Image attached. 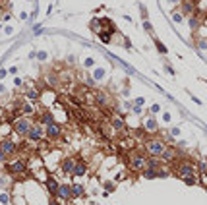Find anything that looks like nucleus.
<instances>
[{"mask_svg": "<svg viewBox=\"0 0 207 205\" xmlns=\"http://www.w3.org/2000/svg\"><path fill=\"white\" fill-rule=\"evenodd\" d=\"M6 172L12 176V178H24V176H29V166H27V161L24 157H14V159H8L6 163Z\"/></svg>", "mask_w": 207, "mask_h": 205, "instance_id": "nucleus-1", "label": "nucleus"}, {"mask_svg": "<svg viewBox=\"0 0 207 205\" xmlns=\"http://www.w3.org/2000/svg\"><path fill=\"white\" fill-rule=\"evenodd\" d=\"M126 161H128V168L134 172H141L147 166V155L145 151H137V149H130L126 153Z\"/></svg>", "mask_w": 207, "mask_h": 205, "instance_id": "nucleus-2", "label": "nucleus"}, {"mask_svg": "<svg viewBox=\"0 0 207 205\" xmlns=\"http://www.w3.org/2000/svg\"><path fill=\"white\" fill-rule=\"evenodd\" d=\"M31 128H33V120L27 118V116H18V118L12 120V130H14V134L19 135V138H27Z\"/></svg>", "mask_w": 207, "mask_h": 205, "instance_id": "nucleus-3", "label": "nucleus"}, {"mask_svg": "<svg viewBox=\"0 0 207 205\" xmlns=\"http://www.w3.org/2000/svg\"><path fill=\"white\" fill-rule=\"evenodd\" d=\"M165 149H167V143H165L163 139H159V138L147 139L145 145H143V151H145L147 157H161Z\"/></svg>", "mask_w": 207, "mask_h": 205, "instance_id": "nucleus-4", "label": "nucleus"}, {"mask_svg": "<svg viewBox=\"0 0 207 205\" xmlns=\"http://www.w3.org/2000/svg\"><path fill=\"white\" fill-rule=\"evenodd\" d=\"M174 170H176V176L178 178H190V176H198V166L195 165H192V163H188V161H176V166H174Z\"/></svg>", "mask_w": 207, "mask_h": 205, "instance_id": "nucleus-5", "label": "nucleus"}, {"mask_svg": "<svg viewBox=\"0 0 207 205\" xmlns=\"http://www.w3.org/2000/svg\"><path fill=\"white\" fill-rule=\"evenodd\" d=\"M0 151H2L6 157L18 155V151H19V147H18V141H16V139H12V135H10V138H4V139H0Z\"/></svg>", "mask_w": 207, "mask_h": 205, "instance_id": "nucleus-6", "label": "nucleus"}, {"mask_svg": "<svg viewBox=\"0 0 207 205\" xmlns=\"http://www.w3.org/2000/svg\"><path fill=\"white\" fill-rule=\"evenodd\" d=\"M45 138V128H43V124H33V128L29 130L27 134V141L33 143V145H39Z\"/></svg>", "mask_w": 207, "mask_h": 205, "instance_id": "nucleus-7", "label": "nucleus"}, {"mask_svg": "<svg viewBox=\"0 0 207 205\" xmlns=\"http://www.w3.org/2000/svg\"><path fill=\"white\" fill-rule=\"evenodd\" d=\"M60 135H62V126L58 122H54V124H50V126L45 128V138H47L49 141H58Z\"/></svg>", "mask_w": 207, "mask_h": 205, "instance_id": "nucleus-8", "label": "nucleus"}, {"mask_svg": "<svg viewBox=\"0 0 207 205\" xmlns=\"http://www.w3.org/2000/svg\"><path fill=\"white\" fill-rule=\"evenodd\" d=\"M159 159H161L165 165H170V163H174V161H178V159H180V153H178V149H174V147H168V145H167V149L163 151V155H161Z\"/></svg>", "mask_w": 207, "mask_h": 205, "instance_id": "nucleus-9", "label": "nucleus"}, {"mask_svg": "<svg viewBox=\"0 0 207 205\" xmlns=\"http://www.w3.org/2000/svg\"><path fill=\"white\" fill-rule=\"evenodd\" d=\"M109 124H110V128L116 132V134H120V135H124L126 132H128V128H126V120H124L122 116H118V114H116V116H112Z\"/></svg>", "mask_w": 207, "mask_h": 205, "instance_id": "nucleus-10", "label": "nucleus"}, {"mask_svg": "<svg viewBox=\"0 0 207 205\" xmlns=\"http://www.w3.org/2000/svg\"><path fill=\"white\" fill-rule=\"evenodd\" d=\"M109 103H110V99H109V93H105V91H95V105L99 107V108H109Z\"/></svg>", "mask_w": 207, "mask_h": 205, "instance_id": "nucleus-11", "label": "nucleus"}, {"mask_svg": "<svg viewBox=\"0 0 207 205\" xmlns=\"http://www.w3.org/2000/svg\"><path fill=\"white\" fill-rule=\"evenodd\" d=\"M56 199H72V184H60L58 192H56Z\"/></svg>", "mask_w": 207, "mask_h": 205, "instance_id": "nucleus-12", "label": "nucleus"}, {"mask_svg": "<svg viewBox=\"0 0 207 205\" xmlns=\"http://www.w3.org/2000/svg\"><path fill=\"white\" fill-rule=\"evenodd\" d=\"M74 165H76V159L74 157H64L62 163H60V170L64 174H72L74 172Z\"/></svg>", "mask_w": 207, "mask_h": 205, "instance_id": "nucleus-13", "label": "nucleus"}, {"mask_svg": "<svg viewBox=\"0 0 207 205\" xmlns=\"http://www.w3.org/2000/svg\"><path fill=\"white\" fill-rule=\"evenodd\" d=\"M87 170H89L87 163L82 161V159H76V165H74V172H72V174H74V176H85Z\"/></svg>", "mask_w": 207, "mask_h": 205, "instance_id": "nucleus-14", "label": "nucleus"}, {"mask_svg": "<svg viewBox=\"0 0 207 205\" xmlns=\"http://www.w3.org/2000/svg\"><path fill=\"white\" fill-rule=\"evenodd\" d=\"M54 122H56V116L52 114V110H43L39 114V124H45V128L54 124Z\"/></svg>", "mask_w": 207, "mask_h": 205, "instance_id": "nucleus-15", "label": "nucleus"}, {"mask_svg": "<svg viewBox=\"0 0 207 205\" xmlns=\"http://www.w3.org/2000/svg\"><path fill=\"white\" fill-rule=\"evenodd\" d=\"M143 130H145V134H157V132H159L157 120H155V118H147V120L143 122Z\"/></svg>", "mask_w": 207, "mask_h": 205, "instance_id": "nucleus-16", "label": "nucleus"}, {"mask_svg": "<svg viewBox=\"0 0 207 205\" xmlns=\"http://www.w3.org/2000/svg\"><path fill=\"white\" fill-rule=\"evenodd\" d=\"M195 12V4L194 0H182V16H190Z\"/></svg>", "mask_w": 207, "mask_h": 205, "instance_id": "nucleus-17", "label": "nucleus"}, {"mask_svg": "<svg viewBox=\"0 0 207 205\" xmlns=\"http://www.w3.org/2000/svg\"><path fill=\"white\" fill-rule=\"evenodd\" d=\"M12 134V122H0V139L10 138Z\"/></svg>", "mask_w": 207, "mask_h": 205, "instance_id": "nucleus-18", "label": "nucleus"}, {"mask_svg": "<svg viewBox=\"0 0 207 205\" xmlns=\"http://www.w3.org/2000/svg\"><path fill=\"white\" fill-rule=\"evenodd\" d=\"M45 186H47V190H49V193H50V196H52V197H56V192H58V186H60L58 182H56L54 178H49Z\"/></svg>", "mask_w": 207, "mask_h": 205, "instance_id": "nucleus-19", "label": "nucleus"}, {"mask_svg": "<svg viewBox=\"0 0 207 205\" xmlns=\"http://www.w3.org/2000/svg\"><path fill=\"white\" fill-rule=\"evenodd\" d=\"M25 99L27 101H39V97H41V93H39V89H33V87H29V89H25Z\"/></svg>", "mask_w": 207, "mask_h": 205, "instance_id": "nucleus-20", "label": "nucleus"}, {"mask_svg": "<svg viewBox=\"0 0 207 205\" xmlns=\"http://www.w3.org/2000/svg\"><path fill=\"white\" fill-rule=\"evenodd\" d=\"M165 163L159 157H147V168H161Z\"/></svg>", "mask_w": 207, "mask_h": 205, "instance_id": "nucleus-21", "label": "nucleus"}, {"mask_svg": "<svg viewBox=\"0 0 207 205\" xmlns=\"http://www.w3.org/2000/svg\"><path fill=\"white\" fill-rule=\"evenodd\" d=\"M85 193L83 184H72V197H82Z\"/></svg>", "mask_w": 207, "mask_h": 205, "instance_id": "nucleus-22", "label": "nucleus"}, {"mask_svg": "<svg viewBox=\"0 0 207 205\" xmlns=\"http://www.w3.org/2000/svg\"><path fill=\"white\" fill-rule=\"evenodd\" d=\"M141 176L145 178V180H151V178H157V168H143L141 170Z\"/></svg>", "mask_w": 207, "mask_h": 205, "instance_id": "nucleus-23", "label": "nucleus"}, {"mask_svg": "<svg viewBox=\"0 0 207 205\" xmlns=\"http://www.w3.org/2000/svg\"><path fill=\"white\" fill-rule=\"evenodd\" d=\"M45 83L50 85V87H56V85H58V76H56L54 72H50V74L47 76V79H45Z\"/></svg>", "mask_w": 207, "mask_h": 205, "instance_id": "nucleus-24", "label": "nucleus"}, {"mask_svg": "<svg viewBox=\"0 0 207 205\" xmlns=\"http://www.w3.org/2000/svg\"><path fill=\"white\" fill-rule=\"evenodd\" d=\"M91 29H93L95 33H101V25H103V19H99V18H95V19H91Z\"/></svg>", "mask_w": 207, "mask_h": 205, "instance_id": "nucleus-25", "label": "nucleus"}, {"mask_svg": "<svg viewBox=\"0 0 207 205\" xmlns=\"http://www.w3.org/2000/svg\"><path fill=\"white\" fill-rule=\"evenodd\" d=\"M172 19H174V24H182V21H184L182 12H174V14H172Z\"/></svg>", "mask_w": 207, "mask_h": 205, "instance_id": "nucleus-26", "label": "nucleus"}, {"mask_svg": "<svg viewBox=\"0 0 207 205\" xmlns=\"http://www.w3.org/2000/svg\"><path fill=\"white\" fill-rule=\"evenodd\" d=\"M190 27H192V29H198V27H199V19L195 18V16L190 18Z\"/></svg>", "mask_w": 207, "mask_h": 205, "instance_id": "nucleus-27", "label": "nucleus"}, {"mask_svg": "<svg viewBox=\"0 0 207 205\" xmlns=\"http://www.w3.org/2000/svg\"><path fill=\"white\" fill-rule=\"evenodd\" d=\"M155 45H157V50H159L161 54H165V52H167V47H165V45H163V43H161L159 39H155Z\"/></svg>", "mask_w": 207, "mask_h": 205, "instance_id": "nucleus-28", "label": "nucleus"}, {"mask_svg": "<svg viewBox=\"0 0 207 205\" xmlns=\"http://www.w3.org/2000/svg\"><path fill=\"white\" fill-rule=\"evenodd\" d=\"M103 186H105L107 192H114V190H116V184H114V182H105Z\"/></svg>", "mask_w": 207, "mask_h": 205, "instance_id": "nucleus-29", "label": "nucleus"}, {"mask_svg": "<svg viewBox=\"0 0 207 205\" xmlns=\"http://www.w3.org/2000/svg\"><path fill=\"white\" fill-rule=\"evenodd\" d=\"M103 76H105V70H103V68H97L95 74H93V77H95V79H103Z\"/></svg>", "mask_w": 207, "mask_h": 205, "instance_id": "nucleus-30", "label": "nucleus"}, {"mask_svg": "<svg viewBox=\"0 0 207 205\" xmlns=\"http://www.w3.org/2000/svg\"><path fill=\"white\" fill-rule=\"evenodd\" d=\"M35 56H37V58H39L41 62H45V60H47V52H45V50H41V52H37Z\"/></svg>", "mask_w": 207, "mask_h": 205, "instance_id": "nucleus-31", "label": "nucleus"}, {"mask_svg": "<svg viewBox=\"0 0 207 205\" xmlns=\"http://www.w3.org/2000/svg\"><path fill=\"white\" fill-rule=\"evenodd\" d=\"M93 85H95V79H93V77L89 76V77L85 79V87H93Z\"/></svg>", "mask_w": 207, "mask_h": 205, "instance_id": "nucleus-32", "label": "nucleus"}, {"mask_svg": "<svg viewBox=\"0 0 207 205\" xmlns=\"http://www.w3.org/2000/svg\"><path fill=\"white\" fill-rule=\"evenodd\" d=\"M170 135H172V138H178V135H180V128H170Z\"/></svg>", "mask_w": 207, "mask_h": 205, "instance_id": "nucleus-33", "label": "nucleus"}, {"mask_svg": "<svg viewBox=\"0 0 207 205\" xmlns=\"http://www.w3.org/2000/svg\"><path fill=\"white\" fill-rule=\"evenodd\" d=\"M143 29H145V31H149V33H151V31H153V27H151V24H149V21H147V19H143Z\"/></svg>", "mask_w": 207, "mask_h": 205, "instance_id": "nucleus-34", "label": "nucleus"}, {"mask_svg": "<svg viewBox=\"0 0 207 205\" xmlns=\"http://www.w3.org/2000/svg\"><path fill=\"white\" fill-rule=\"evenodd\" d=\"M83 64H85L87 68H91V66L95 64V60H93V58H91V56H89V58H85V62H83Z\"/></svg>", "mask_w": 207, "mask_h": 205, "instance_id": "nucleus-35", "label": "nucleus"}, {"mask_svg": "<svg viewBox=\"0 0 207 205\" xmlns=\"http://www.w3.org/2000/svg\"><path fill=\"white\" fill-rule=\"evenodd\" d=\"M132 112H134V114H141V107H137V105H135V107L132 108Z\"/></svg>", "mask_w": 207, "mask_h": 205, "instance_id": "nucleus-36", "label": "nucleus"}, {"mask_svg": "<svg viewBox=\"0 0 207 205\" xmlns=\"http://www.w3.org/2000/svg\"><path fill=\"white\" fill-rule=\"evenodd\" d=\"M0 163H8V157H6L2 151H0Z\"/></svg>", "mask_w": 207, "mask_h": 205, "instance_id": "nucleus-37", "label": "nucleus"}, {"mask_svg": "<svg viewBox=\"0 0 207 205\" xmlns=\"http://www.w3.org/2000/svg\"><path fill=\"white\" fill-rule=\"evenodd\" d=\"M198 45H199V49H207V43L201 41V39H198Z\"/></svg>", "mask_w": 207, "mask_h": 205, "instance_id": "nucleus-38", "label": "nucleus"}, {"mask_svg": "<svg viewBox=\"0 0 207 205\" xmlns=\"http://www.w3.org/2000/svg\"><path fill=\"white\" fill-rule=\"evenodd\" d=\"M0 199H2V203H8L10 201V196H8V193H2V197H0Z\"/></svg>", "mask_w": 207, "mask_h": 205, "instance_id": "nucleus-39", "label": "nucleus"}, {"mask_svg": "<svg viewBox=\"0 0 207 205\" xmlns=\"http://www.w3.org/2000/svg\"><path fill=\"white\" fill-rule=\"evenodd\" d=\"M135 105L141 107V105H143V97H137V99H135Z\"/></svg>", "mask_w": 207, "mask_h": 205, "instance_id": "nucleus-40", "label": "nucleus"}, {"mask_svg": "<svg viewBox=\"0 0 207 205\" xmlns=\"http://www.w3.org/2000/svg\"><path fill=\"white\" fill-rule=\"evenodd\" d=\"M49 205H62V203H58V201H56V197H52V199L49 201Z\"/></svg>", "mask_w": 207, "mask_h": 205, "instance_id": "nucleus-41", "label": "nucleus"}, {"mask_svg": "<svg viewBox=\"0 0 207 205\" xmlns=\"http://www.w3.org/2000/svg\"><path fill=\"white\" fill-rule=\"evenodd\" d=\"M159 110H161V107H159V105H153V107H151V112H159Z\"/></svg>", "mask_w": 207, "mask_h": 205, "instance_id": "nucleus-42", "label": "nucleus"}, {"mask_svg": "<svg viewBox=\"0 0 207 205\" xmlns=\"http://www.w3.org/2000/svg\"><path fill=\"white\" fill-rule=\"evenodd\" d=\"M124 45H126V49H132V43L128 39H124Z\"/></svg>", "mask_w": 207, "mask_h": 205, "instance_id": "nucleus-43", "label": "nucleus"}, {"mask_svg": "<svg viewBox=\"0 0 207 205\" xmlns=\"http://www.w3.org/2000/svg\"><path fill=\"white\" fill-rule=\"evenodd\" d=\"M6 74H8L6 70H0V77H6Z\"/></svg>", "mask_w": 207, "mask_h": 205, "instance_id": "nucleus-44", "label": "nucleus"}, {"mask_svg": "<svg viewBox=\"0 0 207 205\" xmlns=\"http://www.w3.org/2000/svg\"><path fill=\"white\" fill-rule=\"evenodd\" d=\"M201 182H203V184H207V174H203V176H201Z\"/></svg>", "mask_w": 207, "mask_h": 205, "instance_id": "nucleus-45", "label": "nucleus"}, {"mask_svg": "<svg viewBox=\"0 0 207 205\" xmlns=\"http://www.w3.org/2000/svg\"><path fill=\"white\" fill-rule=\"evenodd\" d=\"M170 2H178V0H170Z\"/></svg>", "mask_w": 207, "mask_h": 205, "instance_id": "nucleus-46", "label": "nucleus"}, {"mask_svg": "<svg viewBox=\"0 0 207 205\" xmlns=\"http://www.w3.org/2000/svg\"><path fill=\"white\" fill-rule=\"evenodd\" d=\"M0 14H2V6H0Z\"/></svg>", "mask_w": 207, "mask_h": 205, "instance_id": "nucleus-47", "label": "nucleus"}]
</instances>
